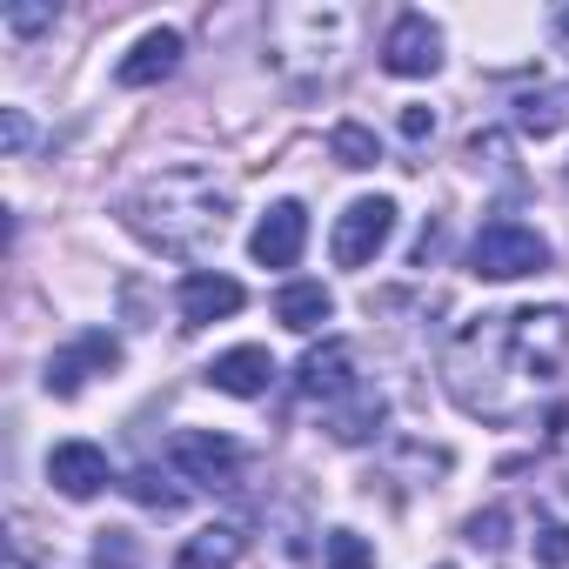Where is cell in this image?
<instances>
[{"label":"cell","mask_w":569,"mask_h":569,"mask_svg":"<svg viewBox=\"0 0 569 569\" xmlns=\"http://www.w3.org/2000/svg\"><path fill=\"white\" fill-rule=\"evenodd\" d=\"M529 549H536L542 569H569V522H536Z\"/></svg>","instance_id":"23"},{"label":"cell","mask_w":569,"mask_h":569,"mask_svg":"<svg viewBox=\"0 0 569 569\" xmlns=\"http://www.w3.org/2000/svg\"><path fill=\"white\" fill-rule=\"evenodd\" d=\"M502 522H509L502 509H482V516H469V542H476V549H496V542H502Z\"/></svg>","instance_id":"29"},{"label":"cell","mask_w":569,"mask_h":569,"mask_svg":"<svg viewBox=\"0 0 569 569\" xmlns=\"http://www.w3.org/2000/svg\"><path fill=\"white\" fill-rule=\"evenodd\" d=\"M168 469L194 489H241V442L234 436H214V429H174L168 436Z\"/></svg>","instance_id":"6"},{"label":"cell","mask_w":569,"mask_h":569,"mask_svg":"<svg viewBox=\"0 0 569 569\" xmlns=\"http://www.w3.org/2000/svg\"><path fill=\"white\" fill-rule=\"evenodd\" d=\"M322 569H376L369 536H356V529H329V536H322Z\"/></svg>","instance_id":"21"},{"label":"cell","mask_w":569,"mask_h":569,"mask_svg":"<svg viewBox=\"0 0 569 569\" xmlns=\"http://www.w3.org/2000/svg\"><path fill=\"white\" fill-rule=\"evenodd\" d=\"M302 241H309V208H302V201H274V208L254 221L248 254H254L261 268H296V261H302Z\"/></svg>","instance_id":"11"},{"label":"cell","mask_w":569,"mask_h":569,"mask_svg":"<svg viewBox=\"0 0 569 569\" xmlns=\"http://www.w3.org/2000/svg\"><path fill=\"white\" fill-rule=\"evenodd\" d=\"M442 389L456 409L482 416V422H509L529 389L516 376V336H509V316H476L462 322L449 342H442Z\"/></svg>","instance_id":"2"},{"label":"cell","mask_w":569,"mask_h":569,"mask_svg":"<svg viewBox=\"0 0 569 569\" xmlns=\"http://www.w3.org/2000/svg\"><path fill=\"white\" fill-rule=\"evenodd\" d=\"M516 128H522V134H536V141H542V134H556V128H562V101H556L549 88L522 94V101H516Z\"/></svg>","instance_id":"22"},{"label":"cell","mask_w":569,"mask_h":569,"mask_svg":"<svg viewBox=\"0 0 569 569\" xmlns=\"http://www.w3.org/2000/svg\"><path fill=\"white\" fill-rule=\"evenodd\" d=\"M268 382H274V356H268L261 342H241V349H228V356L208 362V389H221V396H234V402L268 396Z\"/></svg>","instance_id":"14"},{"label":"cell","mask_w":569,"mask_h":569,"mask_svg":"<svg viewBox=\"0 0 569 569\" xmlns=\"http://www.w3.org/2000/svg\"><path fill=\"white\" fill-rule=\"evenodd\" d=\"M382 68L396 81H429L442 68V28L429 14H396V28L382 34Z\"/></svg>","instance_id":"9"},{"label":"cell","mask_w":569,"mask_h":569,"mask_svg":"<svg viewBox=\"0 0 569 569\" xmlns=\"http://www.w3.org/2000/svg\"><path fill=\"white\" fill-rule=\"evenodd\" d=\"M542 268H549V241L516 214L482 221L476 241H469V274H482V281H522V274H542Z\"/></svg>","instance_id":"5"},{"label":"cell","mask_w":569,"mask_h":569,"mask_svg":"<svg viewBox=\"0 0 569 569\" xmlns=\"http://www.w3.org/2000/svg\"><path fill=\"white\" fill-rule=\"evenodd\" d=\"M0 141H8V154H28L34 128H28V114H21V108H0Z\"/></svg>","instance_id":"27"},{"label":"cell","mask_w":569,"mask_h":569,"mask_svg":"<svg viewBox=\"0 0 569 569\" xmlns=\"http://www.w3.org/2000/svg\"><path fill=\"white\" fill-rule=\"evenodd\" d=\"M349 34H356V14L329 8V0H302V8H274L268 14V54L289 81L336 74V61L349 54Z\"/></svg>","instance_id":"3"},{"label":"cell","mask_w":569,"mask_h":569,"mask_svg":"<svg viewBox=\"0 0 569 569\" xmlns=\"http://www.w3.org/2000/svg\"><path fill=\"white\" fill-rule=\"evenodd\" d=\"M549 476H556V496L569 502V416L556 422V442H549Z\"/></svg>","instance_id":"26"},{"label":"cell","mask_w":569,"mask_h":569,"mask_svg":"<svg viewBox=\"0 0 569 569\" xmlns=\"http://www.w3.org/2000/svg\"><path fill=\"white\" fill-rule=\"evenodd\" d=\"M94 562H101V569H128V562H134V542H128L121 529H108L101 549H94Z\"/></svg>","instance_id":"28"},{"label":"cell","mask_w":569,"mask_h":569,"mask_svg":"<svg viewBox=\"0 0 569 569\" xmlns=\"http://www.w3.org/2000/svg\"><path fill=\"white\" fill-rule=\"evenodd\" d=\"M0 28H8L14 41H28V34H48V28H54V8H8V14H0Z\"/></svg>","instance_id":"24"},{"label":"cell","mask_w":569,"mask_h":569,"mask_svg":"<svg viewBox=\"0 0 569 569\" xmlns=\"http://www.w3.org/2000/svg\"><path fill=\"white\" fill-rule=\"evenodd\" d=\"M296 389H302L309 402L336 409L342 396H356V389H362V382H356V349H349L342 336H329L322 349H309V356L296 362Z\"/></svg>","instance_id":"10"},{"label":"cell","mask_w":569,"mask_h":569,"mask_svg":"<svg viewBox=\"0 0 569 569\" xmlns=\"http://www.w3.org/2000/svg\"><path fill=\"white\" fill-rule=\"evenodd\" d=\"M181 68V34L174 28H148L134 48H128V61L114 68V81L121 88H154V81H168Z\"/></svg>","instance_id":"15"},{"label":"cell","mask_w":569,"mask_h":569,"mask_svg":"<svg viewBox=\"0 0 569 569\" xmlns=\"http://www.w3.org/2000/svg\"><path fill=\"white\" fill-rule=\"evenodd\" d=\"M436 134V108H402V141H429Z\"/></svg>","instance_id":"30"},{"label":"cell","mask_w":569,"mask_h":569,"mask_svg":"<svg viewBox=\"0 0 569 569\" xmlns=\"http://www.w3.org/2000/svg\"><path fill=\"white\" fill-rule=\"evenodd\" d=\"M329 316H336V296L322 289V281H289V289L274 296V322L296 329V336H316Z\"/></svg>","instance_id":"16"},{"label":"cell","mask_w":569,"mask_h":569,"mask_svg":"<svg viewBox=\"0 0 569 569\" xmlns=\"http://www.w3.org/2000/svg\"><path fill=\"white\" fill-rule=\"evenodd\" d=\"M241 281L234 274H214V268H194L181 274V289H174V309H181V329H208V322H228L241 309Z\"/></svg>","instance_id":"12"},{"label":"cell","mask_w":569,"mask_h":569,"mask_svg":"<svg viewBox=\"0 0 569 569\" xmlns=\"http://www.w3.org/2000/svg\"><path fill=\"white\" fill-rule=\"evenodd\" d=\"M382 416H389V402L362 382L356 396H342V402L329 409V436H336V442H369V436L382 429Z\"/></svg>","instance_id":"17"},{"label":"cell","mask_w":569,"mask_h":569,"mask_svg":"<svg viewBox=\"0 0 569 569\" xmlns=\"http://www.w3.org/2000/svg\"><path fill=\"white\" fill-rule=\"evenodd\" d=\"M509 336H516V376L536 396H549L562 376H569V309H516L509 316Z\"/></svg>","instance_id":"4"},{"label":"cell","mask_w":569,"mask_h":569,"mask_svg":"<svg viewBox=\"0 0 569 569\" xmlns=\"http://www.w3.org/2000/svg\"><path fill=\"white\" fill-rule=\"evenodd\" d=\"M114 369H121V342H114L108 329H88V336H74L68 349H54V356H48V376H41V389L68 402V396H81L94 376H114Z\"/></svg>","instance_id":"8"},{"label":"cell","mask_w":569,"mask_h":569,"mask_svg":"<svg viewBox=\"0 0 569 569\" xmlns=\"http://www.w3.org/2000/svg\"><path fill=\"white\" fill-rule=\"evenodd\" d=\"M389 234H396V201H389V194H362V201H349V208L336 214V234H329L336 268H369V261L389 248Z\"/></svg>","instance_id":"7"},{"label":"cell","mask_w":569,"mask_h":569,"mask_svg":"<svg viewBox=\"0 0 569 569\" xmlns=\"http://www.w3.org/2000/svg\"><path fill=\"white\" fill-rule=\"evenodd\" d=\"M234 562H241V529H228V522L188 536L181 556H174V569H234Z\"/></svg>","instance_id":"18"},{"label":"cell","mask_w":569,"mask_h":569,"mask_svg":"<svg viewBox=\"0 0 569 569\" xmlns=\"http://www.w3.org/2000/svg\"><path fill=\"white\" fill-rule=\"evenodd\" d=\"M121 489H128L134 502H148V509H181V502H188V489H181L174 469H168V476H161V469H134Z\"/></svg>","instance_id":"20"},{"label":"cell","mask_w":569,"mask_h":569,"mask_svg":"<svg viewBox=\"0 0 569 569\" xmlns=\"http://www.w3.org/2000/svg\"><path fill=\"white\" fill-rule=\"evenodd\" d=\"M329 154H336L342 168H376V161H382V141H376L362 121H336V128H329Z\"/></svg>","instance_id":"19"},{"label":"cell","mask_w":569,"mask_h":569,"mask_svg":"<svg viewBox=\"0 0 569 569\" xmlns=\"http://www.w3.org/2000/svg\"><path fill=\"white\" fill-rule=\"evenodd\" d=\"M48 482L68 496V502H88V496H101L114 476H108V449H94V442H54L48 449Z\"/></svg>","instance_id":"13"},{"label":"cell","mask_w":569,"mask_h":569,"mask_svg":"<svg viewBox=\"0 0 569 569\" xmlns=\"http://www.w3.org/2000/svg\"><path fill=\"white\" fill-rule=\"evenodd\" d=\"M228 214H234V181L201 168V161H174V168H154L141 174L128 194H121V221L154 248V254H174V261H201L221 248L228 234Z\"/></svg>","instance_id":"1"},{"label":"cell","mask_w":569,"mask_h":569,"mask_svg":"<svg viewBox=\"0 0 569 569\" xmlns=\"http://www.w3.org/2000/svg\"><path fill=\"white\" fill-rule=\"evenodd\" d=\"M8 569H54V556H41V549H34V536L14 522V536H8Z\"/></svg>","instance_id":"25"},{"label":"cell","mask_w":569,"mask_h":569,"mask_svg":"<svg viewBox=\"0 0 569 569\" xmlns=\"http://www.w3.org/2000/svg\"><path fill=\"white\" fill-rule=\"evenodd\" d=\"M442 569H456V562H442Z\"/></svg>","instance_id":"31"}]
</instances>
